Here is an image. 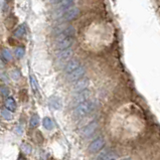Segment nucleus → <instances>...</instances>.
<instances>
[{
	"instance_id": "obj_1",
	"label": "nucleus",
	"mask_w": 160,
	"mask_h": 160,
	"mask_svg": "<svg viewBox=\"0 0 160 160\" xmlns=\"http://www.w3.org/2000/svg\"><path fill=\"white\" fill-rule=\"evenodd\" d=\"M94 107H95L94 103L87 101V102L76 107V109L74 110V115L76 117H79V118L85 117L87 115H89V114L93 111Z\"/></svg>"
},
{
	"instance_id": "obj_2",
	"label": "nucleus",
	"mask_w": 160,
	"mask_h": 160,
	"mask_svg": "<svg viewBox=\"0 0 160 160\" xmlns=\"http://www.w3.org/2000/svg\"><path fill=\"white\" fill-rule=\"evenodd\" d=\"M90 85V81L87 78H82L79 81L76 82V84L72 86V91L76 93H81L83 91H86Z\"/></svg>"
},
{
	"instance_id": "obj_3",
	"label": "nucleus",
	"mask_w": 160,
	"mask_h": 160,
	"mask_svg": "<svg viewBox=\"0 0 160 160\" xmlns=\"http://www.w3.org/2000/svg\"><path fill=\"white\" fill-rule=\"evenodd\" d=\"M90 97V92L89 91H83V92L81 93H78V95L76 96V97L72 99V104L75 105V106H79V105L83 104L85 102L88 101V99Z\"/></svg>"
},
{
	"instance_id": "obj_4",
	"label": "nucleus",
	"mask_w": 160,
	"mask_h": 160,
	"mask_svg": "<svg viewBox=\"0 0 160 160\" xmlns=\"http://www.w3.org/2000/svg\"><path fill=\"white\" fill-rule=\"evenodd\" d=\"M86 70L84 67H79L76 71H74L72 72H71L70 75L68 76V82H77L80 79L83 78V76L85 75Z\"/></svg>"
},
{
	"instance_id": "obj_5",
	"label": "nucleus",
	"mask_w": 160,
	"mask_h": 160,
	"mask_svg": "<svg viewBox=\"0 0 160 160\" xmlns=\"http://www.w3.org/2000/svg\"><path fill=\"white\" fill-rule=\"evenodd\" d=\"M105 145V140L102 138V137H99V138L95 139L92 143L90 144L89 146V150L90 152L92 153H96V152H99Z\"/></svg>"
},
{
	"instance_id": "obj_6",
	"label": "nucleus",
	"mask_w": 160,
	"mask_h": 160,
	"mask_svg": "<svg viewBox=\"0 0 160 160\" xmlns=\"http://www.w3.org/2000/svg\"><path fill=\"white\" fill-rule=\"evenodd\" d=\"M80 14V9L76 6H72L71 8H68L66 10V12L63 13V19L67 21H70L77 18Z\"/></svg>"
},
{
	"instance_id": "obj_7",
	"label": "nucleus",
	"mask_w": 160,
	"mask_h": 160,
	"mask_svg": "<svg viewBox=\"0 0 160 160\" xmlns=\"http://www.w3.org/2000/svg\"><path fill=\"white\" fill-rule=\"evenodd\" d=\"M98 127H99L98 122H96V121L91 122L90 124L87 125L83 129V131H82V136H83V137H90V136H92L96 132V130L98 129Z\"/></svg>"
},
{
	"instance_id": "obj_8",
	"label": "nucleus",
	"mask_w": 160,
	"mask_h": 160,
	"mask_svg": "<svg viewBox=\"0 0 160 160\" xmlns=\"http://www.w3.org/2000/svg\"><path fill=\"white\" fill-rule=\"evenodd\" d=\"M74 42V39L72 38H66L62 39H58L57 40V45L56 48L57 49H59V51H66V49L70 48V47Z\"/></svg>"
},
{
	"instance_id": "obj_9",
	"label": "nucleus",
	"mask_w": 160,
	"mask_h": 160,
	"mask_svg": "<svg viewBox=\"0 0 160 160\" xmlns=\"http://www.w3.org/2000/svg\"><path fill=\"white\" fill-rule=\"evenodd\" d=\"M72 53H74V52H72V48H68V49H66V51H62L61 53L58 54V62L59 63H67L68 62H70Z\"/></svg>"
},
{
	"instance_id": "obj_10",
	"label": "nucleus",
	"mask_w": 160,
	"mask_h": 160,
	"mask_svg": "<svg viewBox=\"0 0 160 160\" xmlns=\"http://www.w3.org/2000/svg\"><path fill=\"white\" fill-rule=\"evenodd\" d=\"M79 67H80V62L78 61V59H71V61L68 62L67 65L65 66V72L68 75H70L71 72L76 71Z\"/></svg>"
},
{
	"instance_id": "obj_11",
	"label": "nucleus",
	"mask_w": 160,
	"mask_h": 160,
	"mask_svg": "<svg viewBox=\"0 0 160 160\" xmlns=\"http://www.w3.org/2000/svg\"><path fill=\"white\" fill-rule=\"evenodd\" d=\"M5 107H6V109L8 110V111H10V112L15 111V109H16V103L14 101V99L11 98V97L7 98L6 101H5Z\"/></svg>"
},
{
	"instance_id": "obj_12",
	"label": "nucleus",
	"mask_w": 160,
	"mask_h": 160,
	"mask_svg": "<svg viewBox=\"0 0 160 160\" xmlns=\"http://www.w3.org/2000/svg\"><path fill=\"white\" fill-rule=\"evenodd\" d=\"M42 125H43V127H44L47 130H52L53 128H54V123H53V121H52V118H49V117H45V118H43V120H42Z\"/></svg>"
},
{
	"instance_id": "obj_13",
	"label": "nucleus",
	"mask_w": 160,
	"mask_h": 160,
	"mask_svg": "<svg viewBox=\"0 0 160 160\" xmlns=\"http://www.w3.org/2000/svg\"><path fill=\"white\" fill-rule=\"evenodd\" d=\"M49 105L54 108V109H61L62 107V103H61V100L57 97H52L49 99Z\"/></svg>"
},
{
	"instance_id": "obj_14",
	"label": "nucleus",
	"mask_w": 160,
	"mask_h": 160,
	"mask_svg": "<svg viewBox=\"0 0 160 160\" xmlns=\"http://www.w3.org/2000/svg\"><path fill=\"white\" fill-rule=\"evenodd\" d=\"M24 33H25V26L22 24V25L17 27L13 34H14V36H16V38H21Z\"/></svg>"
},
{
	"instance_id": "obj_15",
	"label": "nucleus",
	"mask_w": 160,
	"mask_h": 160,
	"mask_svg": "<svg viewBox=\"0 0 160 160\" xmlns=\"http://www.w3.org/2000/svg\"><path fill=\"white\" fill-rule=\"evenodd\" d=\"M39 117L38 115H33L31 116L30 118V121H29V124H30V127L31 128H35L39 125Z\"/></svg>"
},
{
	"instance_id": "obj_16",
	"label": "nucleus",
	"mask_w": 160,
	"mask_h": 160,
	"mask_svg": "<svg viewBox=\"0 0 160 160\" xmlns=\"http://www.w3.org/2000/svg\"><path fill=\"white\" fill-rule=\"evenodd\" d=\"M59 7H62V8H63V9H68V8H71L72 6H74V4H75V2L74 1H72V0H66V1H61L59 2Z\"/></svg>"
},
{
	"instance_id": "obj_17",
	"label": "nucleus",
	"mask_w": 160,
	"mask_h": 160,
	"mask_svg": "<svg viewBox=\"0 0 160 160\" xmlns=\"http://www.w3.org/2000/svg\"><path fill=\"white\" fill-rule=\"evenodd\" d=\"M21 151L23 152L24 154H30L31 153V150H32V148H31V146L28 144V143H23L21 145Z\"/></svg>"
},
{
	"instance_id": "obj_18",
	"label": "nucleus",
	"mask_w": 160,
	"mask_h": 160,
	"mask_svg": "<svg viewBox=\"0 0 160 160\" xmlns=\"http://www.w3.org/2000/svg\"><path fill=\"white\" fill-rule=\"evenodd\" d=\"M1 116L3 119H5V120H10L12 118V114L10 111H8L7 109H3L1 111Z\"/></svg>"
},
{
	"instance_id": "obj_19",
	"label": "nucleus",
	"mask_w": 160,
	"mask_h": 160,
	"mask_svg": "<svg viewBox=\"0 0 160 160\" xmlns=\"http://www.w3.org/2000/svg\"><path fill=\"white\" fill-rule=\"evenodd\" d=\"M66 12V9H63V8H62V7H58V9L56 11H54V13H53V17L54 18H59V17H62V16H63V13Z\"/></svg>"
},
{
	"instance_id": "obj_20",
	"label": "nucleus",
	"mask_w": 160,
	"mask_h": 160,
	"mask_svg": "<svg viewBox=\"0 0 160 160\" xmlns=\"http://www.w3.org/2000/svg\"><path fill=\"white\" fill-rule=\"evenodd\" d=\"M2 56L3 58L6 59V61H11L12 59V54L10 52V51H9L8 48H4L2 51Z\"/></svg>"
},
{
	"instance_id": "obj_21",
	"label": "nucleus",
	"mask_w": 160,
	"mask_h": 160,
	"mask_svg": "<svg viewBox=\"0 0 160 160\" xmlns=\"http://www.w3.org/2000/svg\"><path fill=\"white\" fill-rule=\"evenodd\" d=\"M14 53H15V57L17 58H23V56H24V49H23V48H17L15 49Z\"/></svg>"
},
{
	"instance_id": "obj_22",
	"label": "nucleus",
	"mask_w": 160,
	"mask_h": 160,
	"mask_svg": "<svg viewBox=\"0 0 160 160\" xmlns=\"http://www.w3.org/2000/svg\"><path fill=\"white\" fill-rule=\"evenodd\" d=\"M0 94H1L2 96H4V97H6V96H9V94H10V91H9L8 88H6V87H0Z\"/></svg>"
},
{
	"instance_id": "obj_23",
	"label": "nucleus",
	"mask_w": 160,
	"mask_h": 160,
	"mask_svg": "<svg viewBox=\"0 0 160 160\" xmlns=\"http://www.w3.org/2000/svg\"><path fill=\"white\" fill-rule=\"evenodd\" d=\"M30 85H31V88H32L33 92H36V90H38V85H36V82H35V79L33 76H30Z\"/></svg>"
},
{
	"instance_id": "obj_24",
	"label": "nucleus",
	"mask_w": 160,
	"mask_h": 160,
	"mask_svg": "<svg viewBox=\"0 0 160 160\" xmlns=\"http://www.w3.org/2000/svg\"><path fill=\"white\" fill-rule=\"evenodd\" d=\"M20 78V72H19V71H14L12 72V79L13 80H15V81H17L18 79Z\"/></svg>"
},
{
	"instance_id": "obj_25",
	"label": "nucleus",
	"mask_w": 160,
	"mask_h": 160,
	"mask_svg": "<svg viewBox=\"0 0 160 160\" xmlns=\"http://www.w3.org/2000/svg\"><path fill=\"white\" fill-rule=\"evenodd\" d=\"M102 160H116V156H115V155L111 154V153H108Z\"/></svg>"
},
{
	"instance_id": "obj_26",
	"label": "nucleus",
	"mask_w": 160,
	"mask_h": 160,
	"mask_svg": "<svg viewBox=\"0 0 160 160\" xmlns=\"http://www.w3.org/2000/svg\"><path fill=\"white\" fill-rule=\"evenodd\" d=\"M18 160H25L23 157H21V156H19V158H18Z\"/></svg>"
}]
</instances>
